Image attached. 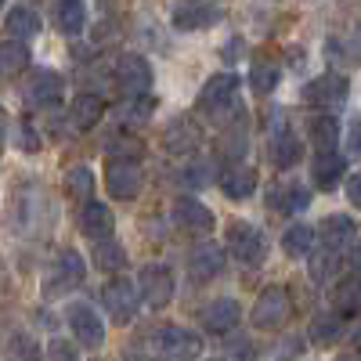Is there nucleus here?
<instances>
[{"mask_svg": "<svg viewBox=\"0 0 361 361\" xmlns=\"http://www.w3.org/2000/svg\"><path fill=\"white\" fill-rule=\"evenodd\" d=\"M54 199L51 192L40 185V180H22V185L11 192L8 202V224L15 235L29 238V243H40V238L51 235L54 228Z\"/></svg>", "mask_w": 361, "mask_h": 361, "instance_id": "f257e3e1", "label": "nucleus"}, {"mask_svg": "<svg viewBox=\"0 0 361 361\" xmlns=\"http://www.w3.org/2000/svg\"><path fill=\"white\" fill-rule=\"evenodd\" d=\"M202 354V336L185 325H163L141 343V361H195Z\"/></svg>", "mask_w": 361, "mask_h": 361, "instance_id": "f03ea898", "label": "nucleus"}, {"mask_svg": "<svg viewBox=\"0 0 361 361\" xmlns=\"http://www.w3.org/2000/svg\"><path fill=\"white\" fill-rule=\"evenodd\" d=\"M199 112L217 127H228L235 116H243V109H238V76L231 69L206 80L202 94H199Z\"/></svg>", "mask_w": 361, "mask_h": 361, "instance_id": "7ed1b4c3", "label": "nucleus"}, {"mask_svg": "<svg viewBox=\"0 0 361 361\" xmlns=\"http://www.w3.org/2000/svg\"><path fill=\"white\" fill-rule=\"evenodd\" d=\"M224 250L243 267H260L267 260V235L250 221H231L224 228Z\"/></svg>", "mask_w": 361, "mask_h": 361, "instance_id": "20e7f679", "label": "nucleus"}, {"mask_svg": "<svg viewBox=\"0 0 361 361\" xmlns=\"http://www.w3.org/2000/svg\"><path fill=\"white\" fill-rule=\"evenodd\" d=\"M105 188H109V195L119 199V202L137 199L141 188H145V170H141V163H137L134 156H112V159H105Z\"/></svg>", "mask_w": 361, "mask_h": 361, "instance_id": "39448f33", "label": "nucleus"}, {"mask_svg": "<svg viewBox=\"0 0 361 361\" xmlns=\"http://www.w3.org/2000/svg\"><path fill=\"white\" fill-rule=\"evenodd\" d=\"M83 279H87L83 257H80L76 250H62V253H58V260L51 264L47 279H44V296H47V300L69 296V293H76V289L83 286Z\"/></svg>", "mask_w": 361, "mask_h": 361, "instance_id": "423d86ee", "label": "nucleus"}, {"mask_svg": "<svg viewBox=\"0 0 361 361\" xmlns=\"http://www.w3.org/2000/svg\"><path fill=\"white\" fill-rule=\"evenodd\" d=\"M347 98H350V80L343 73H336V69L314 76L304 87V102L311 109H322V112H336L340 105H347Z\"/></svg>", "mask_w": 361, "mask_h": 361, "instance_id": "0eeeda50", "label": "nucleus"}, {"mask_svg": "<svg viewBox=\"0 0 361 361\" xmlns=\"http://www.w3.org/2000/svg\"><path fill=\"white\" fill-rule=\"evenodd\" d=\"M224 18V11L214 0H173L170 8V22L180 33H202V29H214Z\"/></svg>", "mask_w": 361, "mask_h": 361, "instance_id": "6e6552de", "label": "nucleus"}, {"mask_svg": "<svg viewBox=\"0 0 361 361\" xmlns=\"http://www.w3.org/2000/svg\"><path fill=\"white\" fill-rule=\"evenodd\" d=\"M102 307L109 311V318L116 325H130L137 307H141V296H137V286L130 279H109L102 286Z\"/></svg>", "mask_w": 361, "mask_h": 361, "instance_id": "1a4fd4ad", "label": "nucleus"}, {"mask_svg": "<svg viewBox=\"0 0 361 361\" xmlns=\"http://www.w3.org/2000/svg\"><path fill=\"white\" fill-rule=\"evenodd\" d=\"M112 76H116V87L123 98H145L152 90V66L141 54H119Z\"/></svg>", "mask_w": 361, "mask_h": 361, "instance_id": "9d476101", "label": "nucleus"}, {"mask_svg": "<svg viewBox=\"0 0 361 361\" xmlns=\"http://www.w3.org/2000/svg\"><path fill=\"white\" fill-rule=\"evenodd\" d=\"M66 322L73 329V336L83 350H98L105 343V322L98 318V311L83 304V300H73V304L66 307Z\"/></svg>", "mask_w": 361, "mask_h": 361, "instance_id": "9b49d317", "label": "nucleus"}, {"mask_svg": "<svg viewBox=\"0 0 361 361\" xmlns=\"http://www.w3.org/2000/svg\"><path fill=\"white\" fill-rule=\"evenodd\" d=\"M173 271L166 264H148L141 267V275H137V296H141V304L148 307H166L170 300H173Z\"/></svg>", "mask_w": 361, "mask_h": 361, "instance_id": "f8f14e48", "label": "nucleus"}, {"mask_svg": "<svg viewBox=\"0 0 361 361\" xmlns=\"http://www.w3.org/2000/svg\"><path fill=\"white\" fill-rule=\"evenodd\" d=\"M293 314V304H289V293L282 286H267L257 304H253V329H282Z\"/></svg>", "mask_w": 361, "mask_h": 361, "instance_id": "ddd939ff", "label": "nucleus"}, {"mask_svg": "<svg viewBox=\"0 0 361 361\" xmlns=\"http://www.w3.org/2000/svg\"><path fill=\"white\" fill-rule=\"evenodd\" d=\"M343 177H347V159L336 152V148H314V156H311V185L318 192H336Z\"/></svg>", "mask_w": 361, "mask_h": 361, "instance_id": "4468645a", "label": "nucleus"}, {"mask_svg": "<svg viewBox=\"0 0 361 361\" xmlns=\"http://www.w3.org/2000/svg\"><path fill=\"white\" fill-rule=\"evenodd\" d=\"M25 102L29 105H37V109H54L58 102H62L66 94V80L62 73H54V69H37L33 76L25 80Z\"/></svg>", "mask_w": 361, "mask_h": 361, "instance_id": "2eb2a0df", "label": "nucleus"}, {"mask_svg": "<svg viewBox=\"0 0 361 361\" xmlns=\"http://www.w3.org/2000/svg\"><path fill=\"white\" fill-rule=\"evenodd\" d=\"M238 318H243V307H238V300L221 296V300H214V304H206V307H202L199 325L206 329V333L224 336V333H231V329L238 325Z\"/></svg>", "mask_w": 361, "mask_h": 361, "instance_id": "dca6fc26", "label": "nucleus"}, {"mask_svg": "<svg viewBox=\"0 0 361 361\" xmlns=\"http://www.w3.org/2000/svg\"><path fill=\"white\" fill-rule=\"evenodd\" d=\"M173 221L185 228V231H199V235H209L214 231V214H209V206H202L195 195H180L173 202Z\"/></svg>", "mask_w": 361, "mask_h": 361, "instance_id": "f3484780", "label": "nucleus"}, {"mask_svg": "<svg viewBox=\"0 0 361 361\" xmlns=\"http://www.w3.org/2000/svg\"><path fill=\"white\" fill-rule=\"evenodd\" d=\"M267 202H271L275 214H304V209L311 206V188L300 185V180H282V185L271 188Z\"/></svg>", "mask_w": 361, "mask_h": 361, "instance_id": "a211bd4d", "label": "nucleus"}, {"mask_svg": "<svg viewBox=\"0 0 361 361\" xmlns=\"http://www.w3.org/2000/svg\"><path fill=\"white\" fill-rule=\"evenodd\" d=\"M314 231H318V238H322L325 250H336V253H340L350 238H357V221L347 217V214H329Z\"/></svg>", "mask_w": 361, "mask_h": 361, "instance_id": "6ab92c4d", "label": "nucleus"}, {"mask_svg": "<svg viewBox=\"0 0 361 361\" xmlns=\"http://www.w3.org/2000/svg\"><path fill=\"white\" fill-rule=\"evenodd\" d=\"M112 228H116V217H112V209L105 202H83V209H80V231L87 238H94V243L112 238Z\"/></svg>", "mask_w": 361, "mask_h": 361, "instance_id": "aec40b11", "label": "nucleus"}, {"mask_svg": "<svg viewBox=\"0 0 361 361\" xmlns=\"http://www.w3.org/2000/svg\"><path fill=\"white\" fill-rule=\"evenodd\" d=\"M102 116H105V98H102V94H90V90L76 94L73 105H69V123H73V130H90V127H98Z\"/></svg>", "mask_w": 361, "mask_h": 361, "instance_id": "412c9836", "label": "nucleus"}, {"mask_svg": "<svg viewBox=\"0 0 361 361\" xmlns=\"http://www.w3.org/2000/svg\"><path fill=\"white\" fill-rule=\"evenodd\" d=\"M217 148H221V159H224V163H231V166L243 163V156L250 152V130H246V119H243V116H235L231 123L224 127Z\"/></svg>", "mask_w": 361, "mask_h": 361, "instance_id": "4be33fe9", "label": "nucleus"}, {"mask_svg": "<svg viewBox=\"0 0 361 361\" xmlns=\"http://www.w3.org/2000/svg\"><path fill=\"white\" fill-rule=\"evenodd\" d=\"M224 271V253L217 250V246H199L192 257H188V275H192V282H214L217 275Z\"/></svg>", "mask_w": 361, "mask_h": 361, "instance_id": "5701e85b", "label": "nucleus"}, {"mask_svg": "<svg viewBox=\"0 0 361 361\" xmlns=\"http://www.w3.org/2000/svg\"><path fill=\"white\" fill-rule=\"evenodd\" d=\"M163 145H166V152H173V156H195L199 152V127L188 123V119H173V123L166 127Z\"/></svg>", "mask_w": 361, "mask_h": 361, "instance_id": "b1692460", "label": "nucleus"}, {"mask_svg": "<svg viewBox=\"0 0 361 361\" xmlns=\"http://www.w3.org/2000/svg\"><path fill=\"white\" fill-rule=\"evenodd\" d=\"M4 29L11 33V40H33V37H40V29H44V22H40V15L33 11V8H25V4H18V8H11L8 11V18H4Z\"/></svg>", "mask_w": 361, "mask_h": 361, "instance_id": "393cba45", "label": "nucleus"}, {"mask_svg": "<svg viewBox=\"0 0 361 361\" xmlns=\"http://www.w3.org/2000/svg\"><path fill=\"white\" fill-rule=\"evenodd\" d=\"M300 152H304V145H300V137H293L289 130L267 137V159L279 170H289L293 163H300Z\"/></svg>", "mask_w": 361, "mask_h": 361, "instance_id": "a878e982", "label": "nucleus"}, {"mask_svg": "<svg viewBox=\"0 0 361 361\" xmlns=\"http://www.w3.org/2000/svg\"><path fill=\"white\" fill-rule=\"evenodd\" d=\"M221 192L228 199H250L257 192V170L250 166H228L221 177Z\"/></svg>", "mask_w": 361, "mask_h": 361, "instance_id": "bb28decb", "label": "nucleus"}, {"mask_svg": "<svg viewBox=\"0 0 361 361\" xmlns=\"http://www.w3.org/2000/svg\"><path fill=\"white\" fill-rule=\"evenodd\" d=\"M54 25L62 29L66 37H80L83 25H87L83 0H58V4H54Z\"/></svg>", "mask_w": 361, "mask_h": 361, "instance_id": "cd10ccee", "label": "nucleus"}, {"mask_svg": "<svg viewBox=\"0 0 361 361\" xmlns=\"http://www.w3.org/2000/svg\"><path fill=\"white\" fill-rule=\"evenodd\" d=\"M311 343H318V347H333V343H340L343 336H347V322L340 318V314H322V318H314L311 322Z\"/></svg>", "mask_w": 361, "mask_h": 361, "instance_id": "c85d7f7f", "label": "nucleus"}, {"mask_svg": "<svg viewBox=\"0 0 361 361\" xmlns=\"http://www.w3.org/2000/svg\"><path fill=\"white\" fill-rule=\"evenodd\" d=\"M94 267L105 275H119L127 267V250L116 238H102V243H94Z\"/></svg>", "mask_w": 361, "mask_h": 361, "instance_id": "c756f323", "label": "nucleus"}, {"mask_svg": "<svg viewBox=\"0 0 361 361\" xmlns=\"http://www.w3.org/2000/svg\"><path fill=\"white\" fill-rule=\"evenodd\" d=\"M318 246V231L311 224H293L286 235H282V250L289 257H311V250Z\"/></svg>", "mask_w": 361, "mask_h": 361, "instance_id": "7c9ffc66", "label": "nucleus"}, {"mask_svg": "<svg viewBox=\"0 0 361 361\" xmlns=\"http://www.w3.org/2000/svg\"><path fill=\"white\" fill-rule=\"evenodd\" d=\"M307 134H311V145H314V148H336V145H340V119L329 116V112H322V116L311 119Z\"/></svg>", "mask_w": 361, "mask_h": 361, "instance_id": "2f4dec72", "label": "nucleus"}, {"mask_svg": "<svg viewBox=\"0 0 361 361\" xmlns=\"http://www.w3.org/2000/svg\"><path fill=\"white\" fill-rule=\"evenodd\" d=\"M29 47L22 44V40H4L0 44V76H15V73H22L25 66H29Z\"/></svg>", "mask_w": 361, "mask_h": 361, "instance_id": "473e14b6", "label": "nucleus"}, {"mask_svg": "<svg viewBox=\"0 0 361 361\" xmlns=\"http://www.w3.org/2000/svg\"><path fill=\"white\" fill-rule=\"evenodd\" d=\"M4 361H44V350L37 347L33 336L11 333V336L4 340Z\"/></svg>", "mask_w": 361, "mask_h": 361, "instance_id": "72a5a7b5", "label": "nucleus"}, {"mask_svg": "<svg viewBox=\"0 0 361 361\" xmlns=\"http://www.w3.org/2000/svg\"><path fill=\"white\" fill-rule=\"evenodd\" d=\"M152 112H156V102L152 98H127L123 105H119V123L123 127H145L148 119H152Z\"/></svg>", "mask_w": 361, "mask_h": 361, "instance_id": "f704fd0d", "label": "nucleus"}, {"mask_svg": "<svg viewBox=\"0 0 361 361\" xmlns=\"http://www.w3.org/2000/svg\"><path fill=\"white\" fill-rule=\"evenodd\" d=\"M279 66H271V62H253V69H250V90L257 98H267L271 90L279 87Z\"/></svg>", "mask_w": 361, "mask_h": 361, "instance_id": "c9c22d12", "label": "nucleus"}, {"mask_svg": "<svg viewBox=\"0 0 361 361\" xmlns=\"http://www.w3.org/2000/svg\"><path fill=\"white\" fill-rule=\"evenodd\" d=\"M66 192L76 202H90V192H94V173H90L87 166H73L66 173Z\"/></svg>", "mask_w": 361, "mask_h": 361, "instance_id": "e433bc0d", "label": "nucleus"}, {"mask_svg": "<svg viewBox=\"0 0 361 361\" xmlns=\"http://www.w3.org/2000/svg\"><path fill=\"white\" fill-rule=\"evenodd\" d=\"M336 264H340V253H336V250H311V279H314V282L333 279Z\"/></svg>", "mask_w": 361, "mask_h": 361, "instance_id": "4c0bfd02", "label": "nucleus"}, {"mask_svg": "<svg viewBox=\"0 0 361 361\" xmlns=\"http://www.w3.org/2000/svg\"><path fill=\"white\" fill-rule=\"evenodd\" d=\"M11 141H15L18 152H25V156H37V152H40V134L33 130V123H29V119H18V123H15Z\"/></svg>", "mask_w": 361, "mask_h": 361, "instance_id": "58836bf2", "label": "nucleus"}, {"mask_svg": "<svg viewBox=\"0 0 361 361\" xmlns=\"http://www.w3.org/2000/svg\"><path fill=\"white\" fill-rule=\"evenodd\" d=\"M44 361H83V357L69 340H51L47 350H44Z\"/></svg>", "mask_w": 361, "mask_h": 361, "instance_id": "ea45409f", "label": "nucleus"}, {"mask_svg": "<svg viewBox=\"0 0 361 361\" xmlns=\"http://www.w3.org/2000/svg\"><path fill=\"white\" fill-rule=\"evenodd\" d=\"M185 180H188V185H195V188H202V185H209V180H214V166H209L206 159H192V163L185 166Z\"/></svg>", "mask_w": 361, "mask_h": 361, "instance_id": "a19ab883", "label": "nucleus"}, {"mask_svg": "<svg viewBox=\"0 0 361 361\" xmlns=\"http://www.w3.org/2000/svg\"><path fill=\"white\" fill-rule=\"evenodd\" d=\"M347 148H350V156L361 159V119H350V127H347Z\"/></svg>", "mask_w": 361, "mask_h": 361, "instance_id": "79ce46f5", "label": "nucleus"}, {"mask_svg": "<svg viewBox=\"0 0 361 361\" xmlns=\"http://www.w3.org/2000/svg\"><path fill=\"white\" fill-rule=\"evenodd\" d=\"M347 199L361 209V173H350L347 177Z\"/></svg>", "mask_w": 361, "mask_h": 361, "instance_id": "37998d69", "label": "nucleus"}, {"mask_svg": "<svg viewBox=\"0 0 361 361\" xmlns=\"http://www.w3.org/2000/svg\"><path fill=\"white\" fill-rule=\"evenodd\" d=\"M350 267H354V275L361 279V238H354V250H350Z\"/></svg>", "mask_w": 361, "mask_h": 361, "instance_id": "c03bdc74", "label": "nucleus"}, {"mask_svg": "<svg viewBox=\"0 0 361 361\" xmlns=\"http://www.w3.org/2000/svg\"><path fill=\"white\" fill-rule=\"evenodd\" d=\"M4 145H8V116L0 109V152H4Z\"/></svg>", "mask_w": 361, "mask_h": 361, "instance_id": "a18cd8bd", "label": "nucleus"}, {"mask_svg": "<svg viewBox=\"0 0 361 361\" xmlns=\"http://www.w3.org/2000/svg\"><path fill=\"white\" fill-rule=\"evenodd\" d=\"M8 293V264H4V257H0V296Z\"/></svg>", "mask_w": 361, "mask_h": 361, "instance_id": "49530a36", "label": "nucleus"}, {"mask_svg": "<svg viewBox=\"0 0 361 361\" xmlns=\"http://www.w3.org/2000/svg\"><path fill=\"white\" fill-rule=\"evenodd\" d=\"M333 361H361V354H340V357H333Z\"/></svg>", "mask_w": 361, "mask_h": 361, "instance_id": "de8ad7c7", "label": "nucleus"}, {"mask_svg": "<svg viewBox=\"0 0 361 361\" xmlns=\"http://www.w3.org/2000/svg\"><path fill=\"white\" fill-rule=\"evenodd\" d=\"M354 343H357V347H361V329H357V333H354Z\"/></svg>", "mask_w": 361, "mask_h": 361, "instance_id": "09e8293b", "label": "nucleus"}, {"mask_svg": "<svg viewBox=\"0 0 361 361\" xmlns=\"http://www.w3.org/2000/svg\"><path fill=\"white\" fill-rule=\"evenodd\" d=\"M0 8H4V0H0Z\"/></svg>", "mask_w": 361, "mask_h": 361, "instance_id": "8fccbe9b", "label": "nucleus"}]
</instances>
